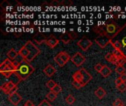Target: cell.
Wrapping results in <instances>:
<instances>
[{
    "mask_svg": "<svg viewBox=\"0 0 126 106\" xmlns=\"http://www.w3.org/2000/svg\"><path fill=\"white\" fill-rule=\"evenodd\" d=\"M121 27L114 21H109L105 24L97 25L93 28V31L99 35H105L111 40L118 33Z\"/></svg>",
    "mask_w": 126,
    "mask_h": 106,
    "instance_id": "obj_1",
    "label": "cell"
},
{
    "mask_svg": "<svg viewBox=\"0 0 126 106\" xmlns=\"http://www.w3.org/2000/svg\"><path fill=\"white\" fill-rule=\"evenodd\" d=\"M110 44L114 49L120 51L126 58V24L121 27L120 30L111 40Z\"/></svg>",
    "mask_w": 126,
    "mask_h": 106,
    "instance_id": "obj_2",
    "label": "cell"
},
{
    "mask_svg": "<svg viewBox=\"0 0 126 106\" xmlns=\"http://www.w3.org/2000/svg\"><path fill=\"white\" fill-rule=\"evenodd\" d=\"M34 71L35 69L32 66V65L24 60L16 66L15 73L21 79V80H24L30 77V75H31Z\"/></svg>",
    "mask_w": 126,
    "mask_h": 106,
    "instance_id": "obj_3",
    "label": "cell"
},
{
    "mask_svg": "<svg viewBox=\"0 0 126 106\" xmlns=\"http://www.w3.org/2000/svg\"><path fill=\"white\" fill-rule=\"evenodd\" d=\"M24 46L27 49L28 52H29V55L28 57L25 59V61L28 63L31 62L33 61V59H35L38 54L40 53V49L35 45L33 44V43L30 41H27V43L24 44Z\"/></svg>",
    "mask_w": 126,
    "mask_h": 106,
    "instance_id": "obj_4",
    "label": "cell"
},
{
    "mask_svg": "<svg viewBox=\"0 0 126 106\" xmlns=\"http://www.w3.org/2000/svg\"><path fill=\"white\" fill-rule=\"evenodd\" d=\"M16 69V66L14 65L13 62L10 61L9 58L5 59L0 65V72L12 71L15 72Z\"/></svg>",
    "mask_w": 126,
    "mask_h": 106,
    "instance_id": "obj_5",
    "label": "cell"
},
{
    "mask_svg": "<svg viewBox=\"0 0 126 106\" xmlns=\"http://www.w3.org/2000/svg\"><path fill=\"white\" fill-rule=\"evenodd\" d=\"M77 45H78V46L81 50L86 52V51H87L92 46V41L90 39H89V38H87L85 37V38H81L79 41H78Z\"/></svg>",
    "mask_w": 126,
    "mask_h": 106,
    "instance_id": "obj_6",
    "label": "cell"
},
{
    "mask_svg": "<svg viewBox=\"0 0 126 106\" xmlns=\"http://www.w3.org/2000/svg\"><path fill=\"white\" fill-rule=\"evenodd\" d=\"M94 41L98 44L99 46H100V48L103 49L111 43V39L105 35H99L94 39Z\"/></svg>",
    "mask_w": 126,
    "mask_h": 106,
    "instance_id": "obj_7",
    "label": "cell"
},
{
    "mask_svg": "<svg viewBox=\"0 0 126 106\" xmlns=\"http://www.w3.org/2000/svg\"><path fill=\"white\" fill-rule=\"evenodd\" d=\"M71 61L75 65V66L79 67L81 65H83V63L86 61V58L81 53L77 52L72 57Z\"/></svg>",
    "mask_w": 126,
    "mask_h": 106,
    "instance_id": "obj_8",
    "label": "cell"
},
{
    "mask_svg": "<svg viewBox=\"0 0 126 106\" xmlns=\"http://www.w3.org/2000/svg\"><path fill=\"white\" fill-rule=\"evenodd\" d=\"M80 72L81 73V75H82V86H85L87 83H89L92 79V76L85 69H80Z\"/></svg>",
    "mask_w": 126,
    "mask_h": 106,
    "instance_id": "obj_9",
    "label": "cell"
},
{
    "mask_svg": "<svg viewBox=\"0 0 126 106\" xmlns=\"http://www.w3.org/2000/svg\"><path fill=\"white\" fill-rule=\"evenodd\" d=\"M21 97L19 94H18L17 92L9 95L8 97V100L10 101V103H12L13 106H17L21 101Z\"/></svg>",
    "mask_w": 126,
    "mask_h": 106,
    "instance_id": "obj_10",
    "label": "cell"
},
{
    "mask_svg": "<svg viewBox=\"0 0 126 106\" xmlns=\"http://www.w3.org/2000/svg\"><path fill=\"white\" fill-rule=\"evenodd\" d=\"M16 86H16V85H15L14 83H13L12 82L8 81V82L4 83L3 85H1V90L4 94H8L9 92H10L14 87H16Z\"/></svg>",
    "mask_w": 126,
    "mask_h": 106,
    "instance_id": "obj_11",
    "label": "cell"
},
{
    "mask_svg": "<svg viewBox=\"0 0 126 106\" xmlns=\"http://www.w3.org/2000/svg\"><path fill=\"white\" fill-rule=\"evenodd\" d=\"M45 44L50 48V49H53L54 47H55L58 44H59V41L54 36H51L49 38H47L45 41Z\"/></svg>",
    "mask_w": 126,
    "mask_h": 106,
    "instance_id": "obj_12",
    "label": "cell"
},
{
    "mask_svg": "<svg viewBox=\"0 0 126 106\" xmlns=\"http://www.w3.org/2000/svg\"><path fill=\"white\" fill-rule=\"evenodd\" d=\"M44 74L47 76V77H52L55 72H56V70L50 64H48L44 69Z\"/></svg>",
    "mask_w": 126,
    "mask_h": 106,
    "instance_id": "obj_13",
    "label": "cell"
},
{
    "mask_svg": "<svg viewBox=\"0 0 126 106\" xmlns=\"http://www.w3.org/2000/svg\"><path fill=\"white\" fill-rule=\"evenodd\" d=\"M72 40V37L70 36V35H69V32H63V33H62L61 35V41L63 44H69Z\"/></svg>",
    "mask_w": 126,
    "mask_h": 106,
    "instance_id": "obj_14",
    "label": "cell"
},
{
    "mask_svg": "<svg viewBox=\"0 0 126 106\" xmlns=\"http://www.w3.org/2000/svg\"><path fill=\"white\" fill-rule=\"evenodd\" d=\"M94 94L100 99H103L106 95V91L102 88V87H99L95 91H94Z\"/></svg>",
    "mask_w": 126,
    "mask_h": 106,
    "instance_id": "obj_15",
    "label": "cell"
},
{
    "mask_svg": "<svg viewBox=\"0 0 126 106\" xmlns=\"http://www.w3.org/2000/svg\"><path fill=\"white\" fill-rule=\"evenodd\" d=\"M18 52H17L14 49H11L8 51V52L7 53V58L10 60V61H14L16 59V58L18 56Z\"/></svg>",
    "mask_w": 126,
    "mask_h": 106,
    "instance_id": "obj_16",
    "label": "cell"
},
{
    "mask_svg": "<svg viewBox=\"0 0 126 106\" xmlns=\"http://www.w3.org/2000/svg\"><path fill=\"white\" fill-rule=\"evenodd\" d=\"M33 39H34L38 44H41V43H43V42H45L46 40H47V38H46L45 36H44L43 34H41V33H38L37 35H35L34 36Z\"/></svg>",
    "mask_w": 126,
    "mask_h": 106,
    "instance_id": "obj_17",
    "label": "cell"
},
{
    "mask_svg": "<svg viewBox=\"0 0 126 106\" xmlns=\"http://www.w3.org/2000/svg\"><path fill=\"white\" fill-rule=\"evenodd\" d=\"M111 74V69L109 66H104L103 70H102L101 72H100V75H101L103 77H109Z\"/></svg>",
    "mask_w": 126,
    "mask_h": 106,
    "instance_id": "obj_18",
    "label": "cell"
},
{
    "mask_svg": "<svg viewBox=\"0 0 126 106\" xmlns=\"http://www.w3.org/2000/svg\"><path fill=\"white\" fill-rule=\"evenodd\" d=\"M72 79L73 80L75 81H77L78 83H80L81 85H82V75H81V73L80 72V70L77 71L76 72H75L72 75Z\"/></svg>",
    "mask_w": 126,
    "mask_h": 106,
    "instance_id": "obj_19",
    "label": "cell"
},
{
    "mask_svg": "<svg viewBox=\"0 0 126 106\" xmlns=\"http://www.w3.org/2000/svg\"><path fill=\"white\" fill-rule=\"evenodd\" d=\"M58 55L61 58V60H62L65 63H66L69 60H71L69 55L66 52H59V53L58 54Z\"/></svg>",
    "mask_w": 126,
    "mask_h": 106,
    "instance_id": "obj_20",
    "label": "cell"
},
{
    "mask_svg": "<svg viewBox=\"0 0 126 106\" xmlns=\"http://www.w3.org/2000/svg\"><path fill=\"white\" fill-rule=\"evenodd\" d=\"M10 82H12L13 83H14L16 86H17V85L20 83V81L21 80V78H20V77H18V76L15 72H14V73L10 76Z\"/></svg>",
    "mask_w": 126,
    "mask_h": 106,
    "instance_id": "obj_21",
    "label": "cell"
},
{
    "mask_svg": "<svg viewBox=\"0 0 126 106\" xmlns=\"http://www.w3.org/2000/svg\"><path fill=\"white\" fill-rule=\"evenodd\" d=\"M18 52V54H19L21 56H22L24 59H26V58L28 57V55H29V52H28L27 49L24 46H22V47L21 48V49H20Z\"/></svg>",
    "mask_w": 126,
    "mask_h": 106,
    "instance_id": "obj_22",
    "label": "cell"
},
{
    "mask_svg": "<svg viewBox=\"0 0 126 106\" xmlns=\"http://www.w3.org/2000/svg\"><path fill=\"white\" fill-rule=\"evenodd\" d=\"M46 97L47 99L50 101V102H53L54 100H55V99L57 98V94L55 93H54L53 91H50L47 95H46Z\"/></svg>",
    "mask_w": 126,
    "mask_h": 106,
    "instance_id": "obj_23",
    "label": "cell"
},
{
    "mask_svg": "<svg viewBox=\"0 0 126 106\" xmlns=\"http://www.w3.org/2000/svg\"><path fill=\"white\" fill-rule=\"evenodd\" d=\"M54 61H55V63H57L60 67H63V66L66 64V63H65L61 60V58L58 55L54 58Z\"/></svg>",
    "mask_w": 126,
    "mask_h": 106,
    "instance_id": "obj_24",
    "label": "cell"
},
{
    "mask_svg": "<svg viewBox=\"0 0 126 106\" xmlns=\"http://www.w3.org/2000/svg\"><path fill=\"white\" fill-rule=\"evenodd\" d=\"M115 71L117 74L122 75L123 74H125L126 72V68L123 66H116V69H115Z\"/></svg>",
    "mask_w": 126,
    "mask_h": 106,
    "instance_id": "obj_25",
    "label": "cell"
},
{
    "mask_svg": "<svg viewBox=\"0 0 126 106\" xmlns=\"http://www.w3.org/2000/svg\"><path fill=\"white\" fill-rule=\"evenodd\" d=\"M56 85H57V83H56L54 80H48V81L47 82V83H46L47 87L48 89H49L51 91L53 89V88H54Z\"/></svg>",
    "mask_w": 126,
    "mask_h": 106,
    "instance_id": "obj_26",
    "label": "cell"
},
{
    "mask_svg": "<svg viewBox=\"0 0 126 106\" xmlns=\"http://www.w3.org/2000/svg\"><path fill=\"white\" fill-rule=\"evenodd\" d=\"M75 101V98L74 97V96L72 94H69L66 98V102L69 104V105H72Z\"/></svg>",
    "mask_w": 126,
    "mask_h": 106,
    "instance_id": "obj_27",
    "label": "cell"
},
{
    "mask_svg": "<svg viewBox=\"0 0 126 106\" xmlns=\"http://www.w3.org/2000/svg\"><path fill=\"white\" fill-rule=\"evenodd\" d=\"M112 53H113V55H114L116 58H117V59H120V58L124 57L123 55L122 54V52H121L120 51L117 50V49H114V51H113Z\"/></svg>",
    "mask_w": 126,
    "mask_h": 106,
    "instance_id": "obj_28",
    "label": "cell"
},
{
    "mask_svg": "<svg viewBox=\"0 0 126 106\" xmlns=\"http://www.w3.org/2000/svg\"><path fill=\"white\" fill-rule=\"evenodd\" d=\"M0 73L4 77H5L6 78H10V76L14 73V72H12V71H5V72H0Z\"/></svg>",
    "mask_w": 126,
    "mask_h": 106,
    "instance_id": "obj_29",
    "label": "cell"
},
{
    "mask_svg": "<svg viewBox=\"0 0 126 106\" xmlns=\"http://www.w3.org/2000/svg\"><path fill=\"white\" fill-rule=\"evenodd\" d=\"M116 87L120 92H124L126 90V83H123L122 84H120L119 86H116Z\"/></svg>",
    "mask_w": 126,
    "mask_h": 106,
    "instance_id": "obj_30",
    "label": "cell"
},
{
    "mask_svg": "<svg viewBox=\"0 0 126 106\" xmlns=\"http://www.w3.org/2000/svg\"><path fill=\"white\" fill-rule=\"evenodd\" d=\"M62 91V88H61V86H59V85H56L54 88H53V89L52 90V91H53L54 93H55L56 94H59L61 91Z\"/></svg>",
    "mask_w": 126,
    "mask_h": 106,
    "instance_id": "obj_31",
    "label": "cell"
},
{
    "mask_svg": "<svg viewBox=\"0 0 126 106\" xmlns=\"http://www.w3.org/2000/svg\"><path fill=\"white\" fill-rule=\"evenodd\" d=\"M103 66H104V65H102V64H100V63H97V65H95L94 69H95V71H97L98 73H100L101 71H102L103 69Z\"/></svg>",
    "mask_w": 126,
    "mask_h": 106,
    "instance_id": "obj_32",
    "label": "cell"
},
{
    "mask_svg": "<svg viewBox=\"0 0 126 106\" xmlns=\"http://www.w3.org/2000/svg\"><path fill=\"white\" fill-rule=\"evenodd\" d=\"M126 63V58H125V57H123V58H121L118 59L117 66H123Z\"/></svg>",
    "mask_w": 126,
    "mask_h": 106,
    "instance_id": "obj_33",
    "label": "cell"
},
{
    "mask_svg": "<svg viewBox=\"0 0 126 106\" xmlns=\"http://www.w3.org/2000/svg\"><path fill=\"white\" fill-rule=\"evenodd\" d=\"M113 106H124V104L120 99H116L113 103Z\"/></svg>",
    "mask_w": 126,
    "mask_h": 106,
    "instance_id": "obj_34",
    "label": "cell"
},
{
    "mask_svg": "<svg viewBox=\"0 0 126 106\" xmlns=\"http://www.w3.org/2000/svg\"><path fill=\"white\" fill-rule=\"evenodd\" d=\"M72 86H73L75 89H80V88L83 87L82 85H81L80 83H78V82H77V81H75V80L72 81Z\"/></svg>",
    "mask_w": 126,
    "mask_h": 106,
    "instance_id": "obj_35",
    "label": "cell"
},
{
    "mask_svg": "<svg viewBox=\"0 0 126 106\" xmlns=\"http://www.w3.org/2000/svg\"><path fill=\"white\" fill-rule=\"evenodd\" d=\"M113 57H114V55H113V53H108L106 56H105V58H106V60L107 61H109V62H111V60H112V58H113Z\"/></svg>",
    "mask_w": 126,
    "mask_h": 106,
    "instance_id": "obj_36",
    "label": "cell"
},
{
    "mask_svg": "<svg viewBox=\"0 0 126 106\" xmlns=\"http://www.w3.org/2000/svg\"><path fill=\"white\" fill-rule=\"evenodd\" d=\"M38 106H51V104H50L47 100H44L41 101V103H39V105H38Z\"/></svg>",
    "mask_w": 126,
    "mask_h": 106,
    "instance_id": "obj_37",
    "label": "cell"
},
{
    "mask_svg": "<svg viewBox=\"0 0 126 106\" xmlns=\"http://www.w3.org/2000/svg\"><path fill=\"white\" fill-rule=\"evenodd\" d=\"M69 33L70 36L72 37V40H74V39H75V38H78V35H77V33H75V32H69Z\"/></svg>",
    "mask_w": 126,
    "mask_h": 106,
    "instance_id": "obj_38",
    "label": "cell"
},
{
    "mask_svg": "<svg viewBox=\"0 0 126 106\" xmlns=\"http://www.w3.org/2000/svg\"><path fill=\"white\" fill-rule=\"evenodd\" d=\"M123 83V82L122 81V80L120 79V77L117 78V79H116V80H115V84H116V86H119V85L122 84Z\"/></svg>",
    "mask_w": 126,
    "mask_h": 106,
    "instance_id": "obj_39",
    "label": "cell"
},
{
    "mask_svg": "<svg viewBox=\"0 0 126 106\" xmlns=\"http://www.w3.org/2000/svg\"><path fill=\"white\" fill-rule=\"evenodd\" d=\"M17 89H18V87L17 86H16V87H14L10 92H9V95H10V94H14V93H16V92H17Z\"/></svg>",
    "mask_w": 126,
    "mask_h": 106,
    "instance_id": "obj_40",
    "label": "cell"
},
{
    "mask_svg": "<svg viewBox=\"0 0 126 106\" xmlns=\"http://www.w3.org/2000/svg\"><path fill=\"white\" fill-rule=\"evenodd\" d=\"M120 79L122 80V81L123 82V83H126V74H123V75H120Z\"/></svg>",
    "mask_w": 126,
    "mask_h": 106,
    "instance_id": "obj_41",
    "label": "cell"
},
{
    "mask_svg": "<svg viewBox=\"0 0 126 106\" xmlns=\"http://www.w3.org/2000/svg\"><path fill=\"white\" fill-rule=\"evenodd\" d=\"M24 106H34V104L30 101V100H27L26 103H25V104H24Z\"/></svg>",
    "mask_w": 126,
    "mask_h": 106,
    "instance_id": "obj_42",
    "label": "cell"
},
{
    "mask_svg": "<svg viewBox=\"0 0 126 106\" xmlns=\"http://www.w3.org/2000/svg\"></svg>",
    "mask_w": 126,
    "mask_h": 106,
    "instance_id": "obj_43",
    "label": "cell"
}]
</instances>
